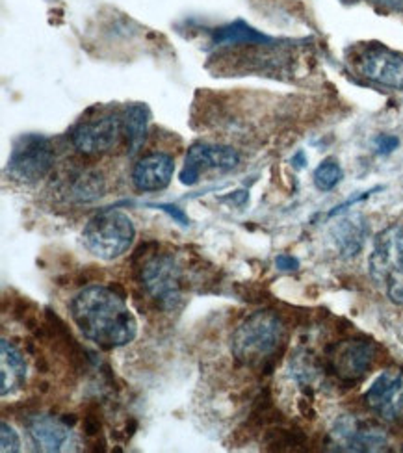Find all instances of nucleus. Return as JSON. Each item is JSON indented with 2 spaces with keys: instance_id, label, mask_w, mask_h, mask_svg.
I'll use <instances>...</instances> for the list:
<instances>
[{
  "instance_id": "obj_20",
  "label": "nucleus",
  "mask_w": 403,
  "mask_h": 453,
  "mask_svg": "<svg viewBox=\"0 0 403 453\" xmlns=\"http://www.w3.org/2000/svg\"><path fill=\"white\" fill-rule=\"evenodd\" d=\"M103 180L97 173H81L73 182V196L81 201H93L103 196Z\"/></svg>"
},
{
  "instance_id": "obj_11",
  "label": "nucleus",
  "mask_w": 403,
  "mask_h": 453,
  "mask_svg": "<svg viewBox=\"0 0 403 453\" xmlns=\"http://www.w3.org/2000/svg\"><path fill=\"white\" fill-rule=\"evenodd\" d=\"M364 405L381 420L396 424L403 420V372H381L370 388L364 392Z\"/></svg>"
},
{
  "instance_id": "obj_3",
  "label": "nucleus",
  "mask_w": 403,
  "mask_h": 453,
  "mask_svg": "<svg viewBox=\"0 0 403 453\" xmlns=\"http://www.w3.org/2000/svg\"><path fill=\"white\" fill-rule=\"evenodd\" d=\"M370 275L396 305H403V226L391 225L374 240Z\"/></svg>"
},
{
  "instance_id": "obj_18",
  "label": "nucleus",
  "mask_w": 403,
  "mask_h": 453,
  "mask_svg": "<svg viewBox=\"0 0 403 453\" xmlns=\"http://www.w3.org/2000/svg\"><path fill=\"white\" fill-rule=\"evenodd\" d=\"M253 43H270V37L260 34L253 27L244 21L229 23L213 32V45H253Z\"/></svg>"
},
{
  "instance_id": "obj_22",
  "label": "nucleus",
  "mask_w": 403,
  "mask_h": 453,
  "mask_svg": "<svg viewBox=\"0 0 403 453\" xmlns=\"http://www.w3.org/2000/svg\"><path fill=\"white\" fill-rule=\"evenodd\" d=\"M149 206H155V209H159V211L166 212L169 218H173V219H175V221H177L179 225H182V226H188V225H190V219H188V216L184 214V211H182V209H179L177 204L157 203V204H149Z\"/></svg>"
},
{
  "instance_id": "obj_13",
  "label": "nucleus",
  "mask_w": 403,
  "mask_h": 453,
  "mask_svg": "<svg viewBox=\"0 0 403 453\" xmlns=\"http://www.w3.org/2000/svg\"><path fill=\"white\" fill-rule=\"evenodd\" d=\"M175 162L166 153H151L132 169V182L140 192H160L169 186Z\"/></svg>"
},
{
  "instance_id": "obj_17",
  "label": "nucleus",
  "mask_w": 403,
  "mask_h": 453,
  "mask_svg": "<svg viewBox=\"0 0 403 453\" xmlns=\"http://www.w3.org/2000/svg\"><path fill=\"white\" fill-rule=\"evenodd\" d=\"M123 136L127 138V150L134 157L142 149L147 138L149 110L145 104H130L123 111Z\"/></svg>"
},
{
  "instance_id": "obj_12",
  "label": "nucleus",
  "mask_w": 403,
  "mask_h": 453,
  "mask_svg": "<svg viewBox=\"0 0 403 453\" xmlns=\"http://www.w3.org/2000/svg\"><path fill=\"white\" fill-rule=\"evenodd\" d=\"M240 164L238 150L229 145L196 143L188 149L184 167L181 172V182L194 186L205 172H230Z\"/></svg>"
},
{
  "instance_id": "obj_10",
  "label": "nucleus",
  "mask_w": 403,
  "mask_h": 453,
  "mask_svg": "<svg viewBox=\"0 0 403 453\" xmlns=\"http://www.w3.org/2000/svg\"><path fill=\"white\" fill-rule=\"evenodd\" d=\"M357 71L379 86L403 91V52L385 45H368L357 56Z\"/></svg>"
},
{
  "instance_id": "obj_15",
  "label": "nucleus",
  "mask_w": 403,
  "mask_h": 453,
  "mask_svg": "<svg viewBox=\"0 0 403 453\" xmlns=\"http://www.w3.org/2000/svg\"><path fill=\"white\" fill-rule=\"evenodd\" d=\"M331 238L342 258H353L367 243L368 223L360 214L344 216L331 226Z\"/></svg>"
},
{
  "instance_id": "obj_6",
  "label": "nucleus",
  "mask_w": 403,
  "mask_h": 453,
  "mask_svg": "<svg viewBox=\"0 0 403 453\" xmlns=\"http://www.w3.org/2000/svg\"><path fill=\"white\" fill-rule=\"evenodd\" d=\"M142 285L160 307L175 309L182 299V270L175 257H151L142 266Z\"/></svg>"
},
{
  "instance_id": "obj_5",
  "label": "nucleus",
  "mask_w": 403,
  "mask_h": 453,
  "mask_svg": "<svg viewBox=\"0 0 403 453\" xmlns=\"http://www.w3.org/2000/svg\"><path fill=\"white\" fill-rule=\"evenodd\" d=\"M54 164V149L49 138L25 134L15 140L8 158V173L19 182H37L49 175Z\"/></svg>"
},
{
  "instance_id": "obj_21",
  "label": "nucleus",
  "mask_w": 403,
  "mask_h": 453,
  "mask_svg": "<svg viewBox=\"0 0 403 453\" xmlns=\"http://www.w3.org/2000/svg\"><path fill=\"white\" fill-rule=\"evenodd\" d=\"M0 446H3L0 448L3 449V453H8V451L15 453L21 449V439H19L17 431L6 422L0 424Z\"/></svg>"
},
{
  "instance_id": "obj_9",
  "label": "nucleus",
  "mask_w": 403,
  "mask_h": 453,
  "mask_svg": "<svg viewBox=\"0 0 403 453\" xmlns=\"http://www.w3.org/2000/svg\"><path fill=\"white\" fill-rule=\"evenodd\" d=\"M376 346L367 338H350L331 348L328 363L329 370L342 383H357L372 368Z\"/></svg>"
},
{
  "instance_id": "obj_25",
  "label": "nucleus",
  "mask_w": 403,
  "mask_h": 453,
  "mask_svg": "<svg viewBox=\"0 0 403 453\" xmlns=\"http://www.w3.org/2000/svg\"><path fill=\"white\" fill-rule=\"evenodd\" d=\"M374 3L381 4L383 8H387V10H394V12L403 10V0H374Z\"/></svg>"
},
{
  "instance_id": "obj_16",
  "label": "nucleus",
  "mask_w": 403,
  "mask_h": 453,
  "mask_svg": "<svg viewBox=\"0 0 403 453\" xmlns=\"http://www.w3.org/2000/svg\"><path fill=\"white\" fill-rule=\"evenodd\" d=\"M27 361L23 351L8 338L0 340V394L12 395L27 383Z\"/></svg>"
},
{
  "instance_id": "obj_4",
  "label": "nucleus",
  "mask_w": 403,
  "mask_h": 453,
  "mask_svg": "<svg viewBox=\"0 0 403 453\" xmlns=\"http://www.w3.org/2000/svg\"><path fill=\"white\" fill-rule=\"evenodd\" d=\"M136 238L132 219L120 211L95 214L84 226L82 240L86 250L103 260H115L125 255Z\"/></svg>"
},
{
  "instance_id": "obj_26",
  "label": "nucleus",
  "mask_w": 403,
  "mask_h": 453,
  "mask_svg": "<svg viewBox=\"0 0 403 453\" xmlns=\"http://www.w3.org/2000/svg\"><path fill=\"white\" fill-rule=\"evenodd\" d=\"M99 422L95 420V417H86V435H95V433H99Z\"/></svg>"
},
{
  "instance_id": "obj_8",
  "label": "nucleus",
  "mask_w": 403,
  "mask_h": 453,
  "mask_svg": "<svg viewBox=\"0 0 403 453\" xmlns=\"http://www.w3.org/2000/svg\"><path fill=\"white\" fill-rule=\"evenodd\" d=\"M123 136V119L118 113H101L97 118L86 119L71 132L73 145L82 155H103L118 145Z\"/></svg>"
},
{
  "instance_id": "obj_2",
  "label": "nucleus",
  "mask_w": 403,
  "mask_h": 453,
  "mask_svg": "<svg viewBox=\"0 0 403 453\" xmlns=\"http://www.w3.org/2000/svg\"><path fill=\"white\" fill-rule=\"evenodd\" d=\"M286 342L283 319L272 311L247 316L230 336V351L247 368H266Z\"/></svg>"
},
{
  "instance_id": "obj_1",
  "label": "nucleus",
  "mask_w": 403,
  "mask_h": 453,
  "mask_svg": "<svg viewBox=\"0 0 403 453\" xmlns=\"http://www.w3.org/2000/svg\"><path fill=\"white\" fill-rule=\"evenodd\" d=\"M71 318L84 336L103 349L130 344L138 334V322L123 294L106 287H88L71 301Z\"/></svg>"
},
{
  "instance_id": "obj_24",
  "label": "nucleus",
  "mask_w": 403,
  "mask_h": 453,
  "mask_svg": "<svg viewBox=\"0 0 403 453\" xmlns=\"http://www.w3.org/2000/svg\"><path fill=\"white\" fill-rule=\"evenodd\" d=\"M275 266L277 270L281 272H296L299 268V260L292 255H286V253H281L277 258H275Z\"/></svg>"
},
{
  "instance_id": "obj_14",
  "label": "nucleus",
  "mask_w": 403,
  "mask_h": 453,
  "mask_svg": "<svg viewBox=\"0 0 403 453\" xmlns=\"http://www.w3.org/2000/svg\"><path fill=\"white\" fill-rule=\"evenodd\" d=\"M28 435L40 451H62L69 442L71 426L64 418H54L50 414H34L27 420Z\"/></svg>"
},
{
  "instance_id": "obj_23",
  "label": "nucleus",
  "mask_w": 403,
  "mask_h": 453,
  "mask_svg": "<svg viewBox=\"0 0 403 453\" xmlns=\"http://www.w3.org/2000/svg\"><path fill=\"white\" fill-rule=\"evenodd\" d=\"M374 143H376V150L379 155H391L398 149L399 140L392 134H379Z\"/></svg>"
},
{
  "instance_id": "obj_7",
  "label": "nucleus",
  "mask_w": 403,
  "mask_h": 453,
  "mask_svg": "<svg viewBox=\"0 0 403 453\" xmlns=\"http://www.w3.org/2000/svg\"><path fill=\"white\" fill-rule=\"evenodd\" d=\"M329 441L337 451H385L389 446L385 431L353 414H344L335 422Z\"/></svg>"
},
{
  "instance_id": "obj_19",
  "label": "nucleus",
  "mask_w": 403,
  "mask_h": 453,
  "mask_svg": "<svg viewBox=\"0 0 403 453\" xmlns=\"http://www.w3.org/2000/svg\"><path fill=\"white\" fill-rule=\"evenodd\" d=\"M342 177H344V172L340 164L335 158H328L314 169L313 180L320 192H331L340 184Z\"/></svg>"
}]
</instances>
